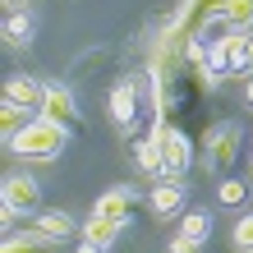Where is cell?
<instances>
[{
	"label": "cell",
	"instance_id": "cell-12",
	"mask_svg": "<svg viewBox=\"0 0 253 253\" xmlns=\"http://www.w3.org/2000/svg\"><path fill=\"white\" fill-rule=\"evenodd\" d=\"M33 33H37V23H33V14H28V9H14L9 19H5V42H9V46H28Z\"/></svg>",
	"mask_w": 253,
	"mask_h": 253
},
{
	"label": "cell",
	"instance_id": "cell-14",
	"mask_svg": "<svg viewBox=\"0 0 253 253\" xmlns=\"http://www.w3.org/2000/svg\"><path fill=\"white\" fill-rule=\"evenodd\" d=\"M138 170H147V175H166V157H161V143L152 138V133H147V138L138 143Z\"/></svg>",
	"mask_w": 253,
	"mask_h": 253
},
{
	"label": "cell",
	"instance_id": "cell-26",
	"mask_svg": "<svg viewBox=\"0 0 253 253\" xmlns=\"http://www.w3.org/2000/svg\"><path fill=\"white\" fill-rule=\"evenodd\" d=\"M249 157H253V152H249Z\"/></svg>",
	"mask_w": 253,
	"mask_h": 253
},
{
	"label": "cell",
	"instance_id": "cell-9",
	"mask_svg": "<svg viewBox=\"0 0 253 253\" xmlns=\"http://www.w3.org/2000/svg\"><path fill=\"white\" fill-rule=\"evenodd\" d=\"M42 115H51V120L60 125H74V115H79V101L65 83H46V97H42Z\"/></svg>",
	"mask_w": 253,
	"mask_h": 253
},
{
	"label": "cell",
	"instance_id": "cell-4",
	"mask_svg": "<svg viewBox=\"0 0 253 253\" xmlns=\"http://www.w3.org/2000/svg\"><path fill=\"white\" fill-rule=\"evenodd\" d=\"M37 207H42V184L33 180V175H23V170L5 175V207H0L5 226L14 216H37Z\"/></svg>",
	"mask_w": 253,
	"mask_h": 253
},
{
	"label": "cell",
	"instance_id": "cell-2",
	"mask_svg": "<svg viewBox=\"0 0 253 253\" xmlns=\"http://www.w3.org/2000/svg\"><path fill=\"white\" fill-rule=\"evenodd\" d=\"M152 138L161 143V157H166V175H161V180H180V175L189 170V161H193V143H189V133H184V129H170V125H166V115L157 111V120H152Z\"/></svg>",
	"mask_w": 253,
	"mask_h": 253
},
{
	"label": "cell",
	"instance_id": "cell-24",
	"mask_svg": "<svg viewBox=\"0 0 253 253\" xmlns=\"http://www.w3.org/2000/svg\"><path fill=\"white\" fill-rule=\"evenodd\" d=\"M79 253H101V244H92V240H83V244H79Z\"/></svg>",
	"mask_w": 253,
	"mask_h": 253
},
{
	"label": "cell",
	"instance_id": "cell-13",
	"mask_svg": "<svg viewBox=\"0 0 253 253\" xmlns=\"http://www.w3.org/2000/svg\"><path fill=\"white\" fill-rule=\"evenodd\" d=\"M115 235H120V221H111V216H97V212H92V221H83V240H92V244H101V249H111Z\"/></svg>",
	"mask_w": 253,
	"mask_h": 253
},
{
	"label": "cell",
	"instance_id": "cell-20",
	"mask_svg": "<svg viewBox=\"0 0 253 253\" xmlns=\"http://www.w3.org/2000/svg\"><path fill=\"white\" fill-rule=\"evenodd\" d=\"M216 198H221V207H240L249 198V184L244 180H221L216 184Z\"/></svg>",
	"mask_w": 253,
	"mask_h": 253
},
{
	"label": "cell",
	"instance_id": "cell-19",
	"mask_svg": "<svg viewBox=\"0 0 253 253\" xmlns=\"http://www.w3.org/2000/svg\"><path fill=\"white\" fill-rule=\"evenodd\" d=\"M42 244H51V240H46V235H37V230H28V235H9L0 253H42Z\"/></svg>",
	"mask_w": 253,
	"mask_h": 253
},
{
	"label": "cell",
	"instance_id": "cell-11",
	"mask_svg": "<svg viewBox=\"0 0 253 253\" xmlns=\"http://www.w3.org/2000/svg\"><path fill=\"white\" fill-rule=\"evenodd\" d=\"M33 230L46 235L51 244H60V240H69V235H74V216H69V212H37Z\"/></svg>",
	"mask_w": 253,
	"mask_h": 253
},
{
	"label": "cell",
	"instance_id": "cell-17",
	"mask_svg": "<svg viewBox=\"0 0 253 253\" xmlns=\"http://www.w3.org/2000/svg\"><path fill=\"white\" fill-rule=\"evenodd\" d=\"M28 120H33V115H28L23 106H14V101H5V106H0V133H5V143L14 138V133H19Z\"/></svg>",
	"mask_w": 253,
	"mask_h": 253
},
{
	"label": "cell",
	"instance_id": "cell-25",
	"mask_svg": "<svg viewBox=\"0 0 253 253\" xmlns=\"http://www.w3.org/2000/svg\"><path fill=\"white\" fill-rule=\"evenodd\" d=\"M9 5H14V9H19V5H23V0H9Z\"/></svg>",
	"mask_w": 253,
	"mask_h": 253
},
{
	"label": "cell",
	"instance_id": "cell-22",
	"mask_svg": "<svg viewBox=\"0 0 253 253\" xmlns=\"http://www.w3.org/2000/svg\"><path fill=\"white\" fill-rule=\"evenodd\" d=\"M166 253H198V244H193V240H184V235H175Z\"/></svg>",
	"mask_w": 253,
	"mask_h": 253
},
{
	"label": "cell",
	"instance_id": "cell-15",
	"mask_svg": "<svg viewBox=\"0 0 253 253\" xmlns=\"http://www.w3.org/2000/svg\"><path fill=\"white\" fill-rule=\"evenodd\" d=\"M221 23L226 28H253V0H221Z\"/></svg>",
	"mask_w": 253,
	"mask_h": 253
},
{
	"label": "cell",
	"instance_id": "cell-3",
	"mask_svg": "<svg viewBox=\"0 0 253 253\" xmlns=\"http://www.w3.org/2000/svg\"><path fill=\"white\" fill-rule=\"evenodd\" d=\"M240 143H244V133H240V125L235 120H226V125H212L207 129V138H203V161H207V170H230L235 166V157H240Z\"/></svg>",
	"mask_w": 253,
	"mask_h": 253
},
{
	"label": "cell",
	"instance_id": "cell-1",
	"mask_svg": "<svg viewBox=\"0 0 253 253\" xmlns=\"http://www.w3.org/2000/svg\"><path fill=\"white\" fill-rule=\"evenodd\" d=\"M65 147H69V125L51 120V115H33V120L9 138V152H19L28 161H55Z\"/></svg>",
	"mask_w": 253,
	"mask_h": 253
},
{
	"label": "cell",
	"instance_id": "cell-16",
	"mask_svg": "<svg viewBox=\"0 0 253 253\" xmlns=\"http://www.w3.org/2000/svg\"><path fill=\"white\" fill-rule=\"evenodd\" d=\"M180 235L193 244H207V235H212V221H207V212H184L180 216Z\"/></svg>",
	"mask_w": 253,
	"mask_h": 253
},
{
	"label": "cell",
	"instance_id": "cell-5",
	"mask_svg": "<svg viewBox=\"0 0 253 253\" xmlns=\"http://www.w3.org/2000/svg\"><path fill=\"white\" fill-rule=\"evenodd\" d=\"M212 19H221V0H184L180 14H175V28L193 42V37H207V28H212Z\"/></svg>",
	"mask_w": 253,
	"mask_h": 253
},
{
	"label": "cell",
	"instance_id": "cell-6",
	"mask_svg": "<svg viewBox=\"0 0 253 253\" xmlns=\"http://www.w3.org/2000/svg\"><path fill=\"white\" fill-rule=\"evenodd\" d=\"M133 120H138V79H120L111 87V125L133 129Z\"/></svg>",
	"mask_w": 253,
	"mask_h": 253
},
{
	"label": "cell",
	"instance_id": "cell-7",
	"mask_svg": "<svg viewBox=\"0 0 253 253\" xmlns=\"http://www.w3.org/2000/svg\"><path fill=\"white\" fill-rule=\"evenodd\" d=\"M133 207H138V193H133L129 184H115V189H106V193L92 203V212H97V216H111V221H120V226H125V221L133 216Z\"/></svg>",
	"mask_w": 253,
	"mask_h": 253
},
{
	"label": "cell",
	"instance_id": "cell-18",
	"mask_svg": "<svg viewBox=\"0 0 253 253\" xmlns=\"http://www.w3.org/2000/svg\"><path fill=\"white\" fill-rule=\"evenodd\" d=\"M235 69L240 74H253V28H235Z\"/></svg>",
	"mask_w": 253,
	"mask_h": 253
},
{
	"label": "cell",
	"instance_id": "cell-23",
	"mask_svg": "<svg viewBox=\"0 0 253 253\" xmlns=\"http://www.w3.org/2000/svg\"><path fill=\"white\" fill-rule=\"evenodd\" d=\"M244 106L253 111V74H249V83H244Z\"/></svg>",
	"mask_w": 253,
	"mask_h": 253
},
{
	"label": "cell",
	"instance_id": "cell-10",
	"mask_svg": "<svg viewBox=\"0 0 253 253\" xmlns=\"http://www.w3.org/2000/svg\"><path fill=\"white\" fill-rule=\"evenodd\" d=\"M147 203H152V212H157V216L180 212V207H184V184H180V180H161V184L152 189V198H147Z\"/></svg>",
	"mask_w": 253,
	"mask_h": 253
},
{
	"label": "cell",
	"instance_id": "cell-8",
	"mask_svg": "<svg viewBox=\"0 0 253 253\" xmlns=\"http://www.w3.org/2000/svg\"><path fill=\"white\" fill-rule=\"evenodd\" d=\"M42 97H46V83H37L33 74H14L5 83V101H14L23 111H42Z\"/></svg>",
	"mask_w": 253,
	"mask_h": 253
},
{
	"label": "cell",
	"instance_id": "cell-21",
	"mask_svg": "<svg viewBox=\"0 0 253 253\" xmlns=\"http://www.w3.org/2000/svg\"><path fill=\"white\" fill-rule=\"evenodd\" d=\"M235 249H240V253H253V212L235 221Z\"/></svg>",
	"mask_w": 253,
	"mask_h": 253
}]
</instances>
